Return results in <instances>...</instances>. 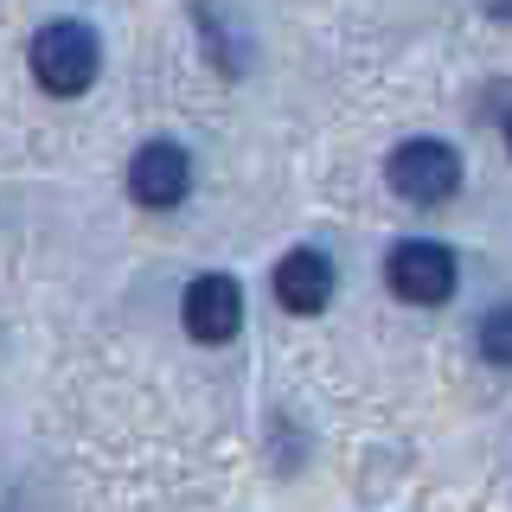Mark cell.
Segmentation results:
<instances>
[{"mask_svg": "<svg viewBox=\"0 0 512 512\" xmlns=\"http://www.w3.org/2000/svg\"><path fill=\"white\" fill-rule=\"evenodd\" d=\"M276 301L288 314H320L333 301V263L320 250H288L276 263Z\"/></svg>", "mask_w": 512, "mask_h": 512, "instance_id": "obj_6", "label": "cell"}, {"mask_svg": "<svg viewBox=\"0 0 512 512\" xmlns=\"http://www.w3.org/2000/svg\"><path fill=\"white\" fill-rule=\"evenodd\" d=\"M480 359L512 365V308H493L487 320H480Z\"/></svg>", "mask_w": 512, "mask_h": 512, "instance_id": "obj_7", "label": "cell"}, {"mask_svg": "<svg viewBox=\"0 0 512 512\" xmlns=\"http://www.w3.org/2000/svg\"><path fill=\"white\" fill-rule=\"evenodd\" d=\"M180 320L199 346L237 340V327H244V288H237V276H218V269L192 276L186 295H180Z\"/></svg>", "mask_w": 512, "mask_h": 512, "instance_id": "obj_5", "label": "cell"}, {"mask_svg": "<svg viewBox=\"0 0 512 512\" xmlns=\"http://www.w3.org/2000/svg\"><path fill=\"white\" fill-rule=\"evenodd\" d=\"M384 180H391V192L404 205H442L455 199L461 186V154L448 148V141H404V148H391V160H384Z\"/></svg>", "mask_w": 512, "mask_h": 512, "instance_id": "obj_2", "label": "cell"}, {"mask_svg": "<svg viewBox=\"0 0 512 512\" xmlns=\"http://www.w3.org/2000/svg\"><path fill=\"white\" fill-rule=\"evenodd\" d=\"M487 13H500V20H512V0H487Z\"/></svg>", "mask_w": 512, "mask_h": 512, "instance_id": "obj_8", "label": "cell"}, {"mask_svg": "<svg viewBox=\"0 0 512 512\" xmlns=\"http://www.w3.org/2000/svg\"><path fill=\"white\" fill-rule=\"evenodd\" d=\"M506 148H512V122H506Z\"/></svg>", "mask_w": 512, "mask_h": 512, "instance_id": "obj_9", "label": "cell"}, {"mask_svg": "<svg viewBox=\"0 0 512 512\" xmlns=\"http://www.w3.org/2000/svg\"><path fill=\"white\" fill-rule=\"evenodd\" d=\"M26 64H32V84L45 96H84L103 71V45H96V26L84 20H45L26 45Z\"/></svg>", "mask_w": 512, "mask_h": 512, "instance_id": "obj_1", "label": "cell"}, {"mask_svg": "<svg viewBox=\"0 0 512 512\" xmlns=\"http://www.w3.org/2000/svg\"><path fill=\"white\" fill-rule=\"evenodd\" d=\"M455 250L429 244V237H410V244H397L384 256V288H391L397 301H410V308H442L448 295H455Z\"/></svg>", "mask_w": 512, "mask_h": 512, "instance_id": "obj_3", "label": "cell"}, {"mask_svg": "<svg viewBox=\"0 0 512 512\" xmlns=\"http://www.w3.org/2000/svg\"><path fill=\"white\" fill-rule=\"evenodd\" d=\"M192 192V154L180 141H141L135 154H128V199L148 205V212H173Z\"/></svg>", "mask_w": 512, "mask_h": 512, "instance_id": "obj_4", "label": "cell"}]
</instances>
